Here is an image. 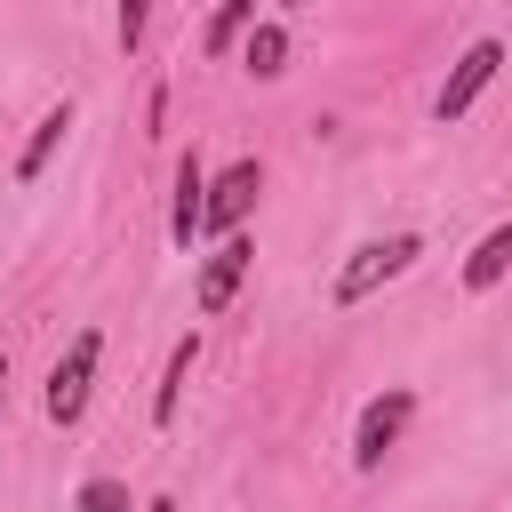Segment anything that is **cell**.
Listing matches in <instances>:
<instances>
[{
  "label": "cell",
  "instance_id": "13",
  "mask_svg": "<svg viewBox=\"0 0 512 512\" xmlns=\"http://www.w3.org/2000/svg\"><path fill=\"white\" fill-rule=\"evenodd\" d=\"M80 512H128V488L120 480H88L80 488Z\"/></svg>",
  "mask_w": 512,
  "mask_h": 512
},
{
  "label": "cell",
  "instance_id": "12",
  "mask_svg": "<svg viewBox=\"0 0 512 512\" xmlns=\"http://www.w3.org/2000/svg\"><path fill=\"white\" fill-rule=\"evenodd\" d=\"M248 16H256V0H224V8H216V24H208V40H200V48H208V56H224V48H232V40H240V32H248Z\"/></svg>",
  "mask_w": 512,
  "mask_h": 512
},
{
  "label": "cell",
  "instance_id": "14",
  "mask_svg": "<svg viewBox=\"0 0 512 512\" xmlns=\"http://www.w3.org/2000/svg\"><path fill=\"white\" fill-rule=\"evenodd\" d=\"M144 16H152V0H120V24H112V32H120V48H136V40H144Z\"/></svg>",
  "mask_w": 512,
  "mask_h": 512
},
{
  "label": "cell",
  "instance_id": "5",
  "mask_svg": "<svg viewBox=\"0 0 512 512\" xmlns=\"http://www.w3.org/2000/svg\"><path fill=\"white\" fill-rule=\"evenodd\" d=\"M496 72H504V40H472V48L456 56V72H448V88L432 96V112H440V120H464V112L480 104V88H488Z\"/></svg>",
  "mask_w": 512,
  "mask_h": 512
},
{
  "label": "cell",
  "instance_id": "2",
  "mask_svg": "<svg viewBox=\"0 0 512 512\" xmlns=\"http://www.w3.org/2000/svg\"><path fill=\"white\" fill-rule=\"evenodd\" d=\"M96 360H104V336L96 328H80L72 344H64V360L48 368V424H80L88 416V392H96Z\"/></svg>",
  "mask_w": 512,
  "mask_h": 512
},
{
  "label": "cell",
  "instance_id": "7",
  "mask_svg": "<svg viewBox=\"0 0 512 512\" xmlns=\"http://www.w3.org/2000/svg\"><path fill=\"white\" fill-rule=\"evenodd\" d=\"M200 216H208V168H200V152H184V160H176V216H168V240L192 248V240H200Z\"/></svg>",
  "mask_w": 512,
  "mask_h": 512
},
{
  "label": "cell",
  "instance_id": "9",
  "mask_svg": "<svg viewBox=\"0 0 512 512\" xmlns=\"http://www.w3.org/2000/svg\"><path fill=\"white\" fill-rule=\"evenodd\" d=\"M504 272H512V224H496V232H480V248L464 256V288H472V296H488V288H496Z\"/></svg>",
  "mask_w": 512,
  "mask_h": 512
},
{
  "label": "cell",
  "instance_id": "4",
  "mask_svg": "<svg viewBox=\"0 0 512 512\" xmlns=\"http://www.w3.org/2000/svg\"><path fill=\"white\" fill-rule=\"evenodd\" d=\"M248 264H256V248H248V232H224L208 256H200V280H192V304L216 320L232 296H240V280H248Z\"/></svg>",
  "mask_w": 512,
  "mask_h": 512
},
{
  "label": "cell",
  "instance_id": "11",
  "mask_svg": "<svg viewBox=\"0 0 512 512\" xmlns=\"http://www.w3.org/2000/svg\"><path fill=\"white\" fill-rule=\"evenodd\" d=\"M192 360H200V336H176V352H168V376H160V392H152V424H168V416H176V392H184Z\"/></svg>",
  "mask_w": 512,
  "mask_h": 512
},
{
  "label": "cell",
  "instance_id": "10",
  "mask_svg": "<svg viewBox=\"0 0 512 512\" xmlns=\"http://www.w3.org/2000/svg\"><path fill=\"white\" fill-rule=\"evenodd\" d=\"M240 64H248L256 80H280V72H288V32H280V24H256V32L240 40Z\"/></svg>",
  "mask_w": 512,
  "mask_h": 512
},
{
  "label": "cell",
  "instance_id": "15",
  "mask_svg": "<svg viewBox=\"0 0 512 512\" xmlns=\"http://www.w3.org/2000/svg\"><path fill=\"white\" fill-rule=\"evenodd\" d=\"M0 408H8V360H0Z\"/></svg>",
  "mask_w": 512,
  "mask_h": 512
},
{
  "label": "cell",
  "instance_id": "1",
  "mask_svg": "<svg viewBox=\"0 0 512 512\" xmlns=\"http://www.w3.org/2000/svg\"><path fill=\"white\" fill-rule=\"evenodd\" d=\"M416 256H424V240H416V232H384V240L352 248V264L336 272V288H328V296H336V304H368V296H376L384 280H400Z\"/></svg>",
  "mask_w": 512,
  "mask_h": 512
},
{
  "label": "cell",
  "instance_id": "3",
  "mask_svg": "<svg viewBox=\"0 0 512 512\" xmlns=\"http://www.w3.org/2000/svg\"><path fill=\"white\" fill-rule=\"evenodd\" d=\"M408 416H416V392H408V384H384V392L360 408V424H352V464H360V472H376V464L400 448Z\"/></svg>",
  "mask_w": 512,
  "mask_h": 512
},
{
  "label": "cell",
  "instance_id": "6",
  "mask_svg": "<svg viewBox=\"0 0 512 512\" xmlns=\"http://www.w3.org/2000/svg\"><path fill=\"white\" fill-rule=\"evenodd\" d=\"M256 192H264V168L256 160H232L224 176H208V216H200V232H240L248 224V208H256Z\"/></svg>",
  "mask_w": 512,
  "mask_h": 512
},
{
  "label": "cell",
  "instance_id": "16",
  "mask_svg": "<svg viewBox=\"0 0 512 512\" xmlns=\"http://www.w3.org/2000/svg\"><path fill=\"white\" fill-rule=\"evenodd\" d=\"M144 512H176V504H168V496H152V504H144Z\"/></svg>",
  "mask_w": 512,
  "mask_h": 512
},
{
  "label": "cell",
  "instance_id": "8",
  "mask_svg": "<svg viewBox=\"0 0 512 512\" xmlns=\"http://www.w3.org/2000/svg\"><path fill=\"white\" fill-rule=\"evenodd\" d=\"M64 136H72V104H48V112H40V128H32V144L16 152V184H40Z\"/></svg>",
  "mask_w": 512,
  "mask_h": 512
}]
</instances>
